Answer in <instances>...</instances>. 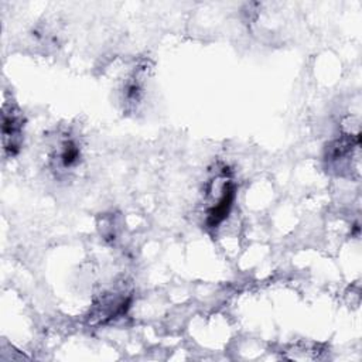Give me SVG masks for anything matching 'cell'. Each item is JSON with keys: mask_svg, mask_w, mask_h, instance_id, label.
Wrapping results in <instances>:
<instances>
[{"mask_svg": "<svg viewBox=\"0 0 362 362\" xmlns=\"http://www.w3.org/2000/svg\"><path fill=\"white\" fill-rule=\"evenodd\" d=\"M130 301L132 294L126 288H116L103 293L89 310V324L103 325L122 317L130 307Z\"/></svg>", "mask_w": 362, "mask_h": 362, "instance_id": "6da1fadb", "label": "cell"}, {"mask_svg": "<svg viewBox=\"0 0 362 362\" xmlns=\"http://www.w3.org/2000/svg\"><path fill=\"white\" fill-rule=\"evenodd\" d=\"M81 161V147L76 139L71 136L61 137L49 154V164L54 171L66 173L74 170Z\"/></svg>", "mask_w": 362, "mask_h": 362, "instance_id": "277c9868", "label": "cell"}, {"mask_svg": "<svg viewBox=\"0 0 362 362\" xmlns=\"http://www.w3.org/2000/svg\"><path fill=\"white\" fill-rule=\"evenodd\" d=\"M24 116L13 103H4L1 107V146L7 157L16 156L23 144Z\"/></svg>", "mask_w": 362, "mask_h": 362, "instance_id": "3957f363", "label": "cell"}, {"mask_svg": "<svg viewBox=\"0 0 362 362\" xmlns=\"http://www.w3.org/2000/svg\"><path fill=\"white\" fill-rule=\"evenodd\" d=\"M359 133L342 134L332 140L325 148V161L328 163V167L338 170L341 174L344 170L358 171V165L352 163V158L359 161Z\"/></svg>", "mask_w": 362, "mask_h": 362, "instance_id": "7a4b0ae2", "label": "cell"}, {"mask_svg": "<svg viewBox=\"0 0 362 362\" xmlns=\"http://www.w3.org/2000/svg\"><path fill=\"white\" fill-rule=\"evenodd\" d=\"M236 195V185L230 178H223L222 184L219 185V194L216 195V199L212 201V204L206 209V219L205 223L208 228L214 229L222 223L233 205Z\"/></svg>", "mask_w": 362, "mask_h": 362, "instance_id": "5b68a950", "label": "cell"}, {"mask_svg": "<svg viewBox=\"0 0 362 362\" xmlns=\"http://www.w3.org/2000/svg\"><path fill=\"white\" fill-rule=\"evenodd\" d=\"M143 92H144V83H143V78L139 72H134L133 75H130L124 83L123 88V102L126 105V107H134L143 98Z\"/></svg>", "mask_w": 362, "mask_h": 362, "instance_id": "8992f818", "label": "cell"}]
</instances>
